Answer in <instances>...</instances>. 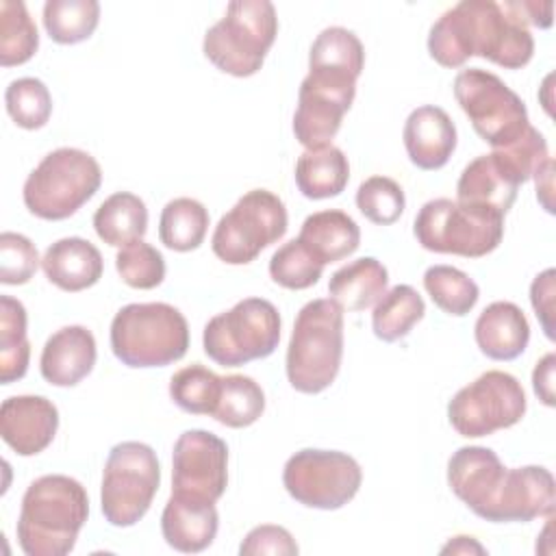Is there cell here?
<instances>
[{
  "instance_id": "8992f818",
  "label": "cell",
  "mask_w": 556,
  "mask_h": 556,
  "mask_svg": "<svg viewBox=\"0 0 556 556\" xmlns=\"http://www.w3.org/2000/svg\"><path fill=\"white\" fill-rule=\"evenodd\" d=\"M102 182L98 161L78 148H56L28 174L22 198L26 208L48 222H61L89 202Z\"/></svg>"
},
{
  "instance_id": "484cf974",
  "label": "cell",
  "mask_w": 556,
  "mask_h": 556,
  "mask_svg": "<svg viewBox=\"0 0 556 556\" xmlns=\"http://www.w3.org/2000/svg\"><path fill=\"white\" fill-rule=\"evenodd\" d=\"M389 271L374 258L363 256L343 267H339L328 282L330 300L339 304L341 311L356 313L374 306L387 291Z\"/></svg>"
},
{
  "instance_id": "cb8c5ba5",
  "label": "cell",
  "mask_w": 556,
  "mask_h": 556,
  "mask_svg": "<svg viewBox=\"0 0 556 556\" xmlns=\"http://www.w3.org/2000/svg\"><path fill=\"white\" fill-rule=\"evenodd\" d=\"M473 337L480 352L493 361H513L530 341V324L515 302L497 300L476 319Z\"/></svg>"
},
{
  "instance_id": "7bdbcfd3",
  "label": "cell",
  "mask_w": 556,
  "mask_h": 556,
  "mask_svg": "<svg viewBox=\"0 0 556 556\" xmlns=\"http://www.w3.org/2000/svg\"><path fill=\"white\" fill-rule=\"evenodd\" d=\"M298 552H300V547H298L295 539L291 536V532L282 526H271V523L252 528L239 545L241 556H258V554L261 556L263 554L293 556Z\"/></svg>"
},
{
  "instance_id": "7c38bea8",
  "label": "cell",
  "mask_w": 556,
  "mask_h": 556,
  "mask_svg": "<svg viewBox=\"0 0 556 556\" xmlns=\"http://www.w3.org/2000/svg\"><path fill=\"white\" fill-rule=\"evenodd\" d=\"M526 406L521 382L508 371L489 369L456 391L447 404V419L460 437L478 439L519 424Z\"/></svg>"
},
{
  "instance_id": "ee69618b",
  "label": "cell",
  "mask_w": 556,
  "mask_h": 556,
  "mask_svg": "<svg viewBox=\"0 0 556 556\" xmlns=\"http://www.w3.org/2000/svg\"><path fill=\"white\" fill-rule=\"evenodd\" d=\"M554 276L556 271L549 267L543 274H539L530 285L532 308L549 341H554Z\"/></svg>"
},
{
  "instance_id": "f35d334b",
  "label": "cell",
  "mask_w": 556,
  "mask_h": 556,
  "mask_svg": "<svg viewBox=\"0 0 556 556\" xmlns=\"http://www.w3.org/2000/svg\"><path fill=\"white\" fill-rule=\"evenodd\" d=\"M321 271L324 265L298 239L282 243L269 258V276L285 289H308L317 285Z\"/></svg>"
},
{
  "instance_id": "e575fe53",
  "label": "cell",
  "mask_w": 556,
  "mask_h": 556,
  "mask_svg": "<svg viewBox=\"0 0 556 556\" xmlns=\"http://www.w3.org/2000/svg\"><path fill=\"white\" fill-rule=\"evenodd\" d=\"M39 48V33L22 0L0 2V65L13 67L30 61Z\"/></svg>"
},
{
  "instance_id": "7402d4cb",
  "label": "cell",
  "mask_w": 556,
  "mask_h": 556,
  "mask_svg": "<svg viewBox=\"0 0 556 556\" xmlns=\"http://www.w3.org/2000/svg\"><path fill=\"white\" fill-rule=\"evenodd\" d=\"M219 528L215 502L172 493L161 513V532L169 547L182 554L206 549Z\"/></svg>"
},
{
  "instance_id": "9c48e42d",
  "label": "cell",
  "mask_w": 556,
  "mask_h": 556,
  "mask_svg": "<svg viewBox=\"0 0 556 556\" xmlns=\"http://www.w3.org/2000/svg\"><path fill=\"white\" fill-rule=\"evenodd\" d=\"M161 484L156 452L141 441H122L111 447L102 486L100 506L104 519L115 528L135 526L148 510Z\"/></svg>"
},
{
  "instance_id": "f1b7e54d",
  "label": "cell",
  "mask_w": 556,
  "mask_h": 556,
  "mask_svg": "<svg viewBox=\"0 0 556 556\" xmlns=\"http://www.w3.org/2000/svg\"><path fill=\"white\" fill-rule=\"evenodd\" d=\"M424 313L426 304L417 289H413L410 285H395L393 289L384 291V295L374 304V334L384 343L404 339L413 330V326L424 319Z\"/></svg>"
},
{
  "instance_id": "277c9868",
  "label": "cell",
  "mask_w": 556,
  "mask_h": 556,
  "mask_svg": "<svg viewBox=\"0 0 556 556\" xmlns=\"http://www.w3.org/2000/svg\"><path fill=\"white\" fill-rule=\"evenodd\" d=\"M189 348L185 315L165 302L126 304L111 321V350L126 367H165Z\"/></svg>"
},
{
  "instance_id": "3957f363",
  "label": "cell",
  "mask_w": 556,
  "mask_h": 556,
  "mask_svg": "<svg viewBox=\"0 0 556 556\" xmlns=\"http://www.w3.org/2000/svg\"><path fill=\"white\" fill-rule=\"evenodd\" d=\"M343 311L330 298L306 302L287 348V380L300 393L326 391L341 367Z\"/></svg>"
},
{
  "instance_id": "836d02e7",
  "label": "cell",
  "mask_w": 556,
  "mask_h": 556,
  "mask_svg": "<svg viewBox=\"0 0 556 556\" xmlns=\"http://www.w3.org/2000/svg\"><path fill=\"white\" fill-rule=\"evenodd\" d=\"M265 410V393L261 384L243 374L222 376V391L213 419L228 428H248Z\"/></svg>"
},
{
  "instance_id": "b9f144b4",
  "label": "cell",
  "mask_w": 556,
  "mask_h": 556,
  "mask_svg": "<svg viewBox=\"0 0 556 556\" xmlns=\"http://www.w3.org/2000/svg\"><path fill=\"white\" fill-rule=\"evenodd\" d=\"M39 267V254L35 243L20 235L4 230L0 235V282L26 285Z\"/></svg>"
},
{
  "instance_id": "ffe728a7",
  "label": "cell",
  "mask_w": 556,
  "mask_h": 556,
  "mask_svg": "<svg viewBox=\"0 0 556 556\" xmlns=\"http://www.w3.org/2000/svg\"><path fill=\"white\" fill-rule=\"evenodd\" d=\"M504 471L506 467L491 447L465 445L447 460V484L467 508L480 515L500 486Z\"/></svg>"
},
{
  "instance_id": "7dc6e473",
  "label": "cell",
  "mask_w": 556,
  "mask_h": 556,
  "mask_svg": "<svg viewBox=\"0 0 556 556\" xmlns=\"http://www.w3.org/2000/svg\"><path fill=\"white\" fill-rule=\"evenodd\" d=\"M441 554H486V549L473 536L458 534L441 547Z\"/></svg>"
},
{
  "instance_id": "60d3db41",
  "label": "cell",
  "mask_w": 556,
  "mask_h": 556,
  "mask_svg": "<svg viewBox=\"0 0 556 556\" xmlns=\"http://www.w3.org/2000/svg\"><path fill=\"white\" fill-rule=\"evenodd\" d=\"M115 269L128 287L154 289L165 278V258L154 245L137 239L117 252Z\"/></svg>"
},
{
  "instance_id": "30bf717a",
  "label": "cell",
  "mask_w": 556,
  "mask_h": 556,
  "mask_svg": "<svg viewBox=\"0 0 556 556\" xmlns=\"http://www.w3.org/2000/svg\"><path fill=\"white\" fill-rule=\"evenodd\" d=\"M454 98L482 141L506 148L530 126L526 102L493 72L469 67L454 78Z\"/></svg>"
},
{
  "instance_id": "e0dca14e",
  "label": "cell",
  "mask_w": 556,
  "mask_h": 556,
  "mask_svg": "<svg viewBox=\"0 0 556 556\" xmlns=\"http://www.w3.org/2000/svg\"><path fill=\"white\" fill-rule=\"evenodd\" d=\"M59 430V410L43 395H11L0 406L2 441L20 456L43 452Z\"/></svg>"
},
{
  "instance_id": "74e56055",
  "label": "cell",
  "mask_w": 556,
  "mask_h": 556,
  "mask_svg": "<svg viewBox=\"0 0 556 556\" xmlns=\"http://www.w3.org/2000/svg\"><path fill=\"white\" fill-rule=\"evenodd\" d=\"M9 117L26 130H37L48 124L52 115V96L48 87L33 76L15 78L4 91Z\"/></svg>"
},
{
  "instance_id": "d4e9b609",
  "label": "cell",
  "mask_w": 556,
  "mask_h": 556,
  "mask_svg": "<svg viewBox=\"0 0 556 556\" xmlns=\"http://www.w3.org/2000/svg\"><path fill=\"white\" fill-rule=\"evenodd\" d=\"M298 241L321 263H334L356 252L361 243V228L356 222L339 211H317L302 222Z\"/></svg>"
},
{
  "instance_id": "c3c4849f",
  "label": "cell",
  "mask_w": 556,
  "mask_h": 556,
  "mask_svg": "<svg viewBox=\"0 0 556 556\" xmlns=\"http://www.w3.org/2000/svg\"><path fill=\"white\" fill-rule=\"evenodd\" d=\"M552 172H554V161H549L547 163V167H545V172H543V180L545 182H541V180H536V198L541 200V204H543V208L547 211V213H554V208H552V200H549V195H552Z\"/></svg>"
},
{
  "instance_id": "d6986e66",
  "label": "cell",
  "mask_w": 556,
  "mask_h": 556,
  "mask_svg": "<svg viewBox=\"0 0 556 556\" xmlns=\"http://www.w3.org/2000/svg\"><path fill=\"white\" fill-rule=\"evenodd\" d=\"M410 163L419 169H441L456 150V126L452 117L434 104L410 111L402 130Z\"/></svg>"
},
{
  "instance_id": "ac0fdd59",
  "label": "cell",
  "mask_w": 556,
  "mask_h": 556,
  "mask_svg": "<svg viewBox=\"0 0 556 556\" xmlns=\"http://www.w3.org/2000/svg\"><path fill=\"white\" fill-rule=\"evenodd\" d=\"M521 180L506 159L493 150L476 156L456 182V200L506 215L517 200Z\"/></svg>"
},
{
  "instance_id": "7a4b0ae2",
  "label": "cell",
  "mask_w": 556,
  "mask_h": 556,
  "mask_svg": "<svg viewBox=\"0 0 556 556\" xmlns=\"http://www.w3.org/2000/svg\"><path fill=\"white\" fill-rule=\"evenodd\" d=\"M89 517L85 486L63 473H48L28 484L17 517V543L26 556H65L74 549Z\"/></svg>"
},
{
  "instance_id": "d590c367",
  "label": "cell",
  "mask_w": 556,
  "mask_h": 556,
  "mask_svg": "<svg viewBox=\"0 0 556 556\" xmlns=\"http://www.w3.org/2000/svg\"><path fill=\"white\" fill-rule=\"evenodd\" d=\"M219 391L222 376L200 363L178 369L169 380V397L180 410L191 415H213Z\"/></svg>"
},
{
  "instance_id": "f546056e",
  "label": "cell",
  "mask_w": 556,
  "mask_h": 556,
  "mask_svg": "<svg viewBox=\"0 0 556 556\" xmlns=\"http://www.w3.org/2000/svg\"><path fill=\"white\" fill-rule=\"evenodd\" d=\"M208 230V211L193 198L169 200L159 219V239L174 252H191L202 245Z\"/></svg>"
},
{
  "instance_id": "d6a6232c",
  "label": "cell",
  "mask_w": 556,
  "mask_h": 556,
  "mask_svg": "<svg viewBox=\"0 0 556 556\" xmlns=\"http://www.w3.org/2000/svg\"><path fill=\"white\" fill-rule=\"evenodd\" d=\"M100 22L96 0H48L43 4V28L61 46H74L93 35Z\"/></svg>"
},
{
  "instance_id": "5bb4252c",
  "label": "cell",
  "mask_w": 556,
  "mask_h": 556,
  "mask_svg": "<svg viewBox=\"0 0 556 556\" xmlns=\"http://www.w3.org/2000/svg\"><path fill=\"white\" fill-rule=\"evenodd\" d=\"M356 96V80L330 72H308L300 85L293 135L306 148L330 146Z\"/></svg>"
},
{
  "instance_id": "2e32d148",
  "label": "cell",
  "mask_w": 556,
  "mask_h": 556,
  "mask_svg": "<svg viewBox=\"0 0 556 556\" xmlns=\"http://www.w3.org/2000/svg\"><path fill=\"white\" fill-rule=\"evenodd\" d=\"M554 506L556 486L552 471L541 465H526L504 471L500 486L478 517L491 523H526L554 515Z\"/></svg>"
},
{
  "instance_id": "6da1fadb",
  "label": "cell",
  "mask_w": 556,
  "mask_h": 556,
  "mask_svg": "<svg viewBox=\"0 0 556 556\" xmlns=\"http://www.w3.org/2000/svg\"><path fill=\"white\" fill-rule=\"evenodd\" d=\"M428 52L443 67L482 56L506 70H521L534 54V39L521 2L460 0L430 28Z\"/></svg>"
},
{
  "instance_id": "8d00e7d4",
  "label": "cell",
  "mask_w": 556,
  "mask_h": 556,
  "mask_svg": "<svg viewBox=\"0 0 556 556\" xmlns=\"http://www.w3.org/2000/svg\"><path fill=\"white\" fill-rule=\"evenodd\" d=\"M424 287L432 302L447 315L463 317L467 315L478 298V285L458 267L452 265H432L424 274Z\"/></svg>"
},
{
  "instance_id": "5b68a950",
  "label": "cell",
  "mask_w": 556,
  "mask_h": 556,
  "mask_svg": "<svg viewBox=\"0 0 556 556\" xmlns=\"http://www.w3.org/2000/svg\"><path fill=\"white\" fill-rule=\"evenodd\" d=\"M276 35L278 17L269 0H235L206 30L202 50L224 74L245 78L263 67Z\"/></svg>"
},
{
  "instance_id": "bcb514c9",
  "label": "cell",
  "mask_w": 556,
  "mask_h": 556,
  "mask_svg": "<svg viewBox=\"0 0 556 556\" xmlns=\"http://www.w3.org/2000/svg\"><path fill=\"white\" fill-rule=\"evenodd\" d=\"M521 7H523V13L528 17V24L539 26V28H549L552 26V11H554L552 2L521 0Z\"/></svg>"
},
{
  "instance_id": "4fadbf2b",
  "label": "cell",
  "mask_w": 556,
  "mask_h": 556,
  "mask_svg": "<svg viewBox=\"0 0 556 556\" xmlns=\"http://www.w3.org/2000/svg\"><path fill=\"white\" fill-rule=\"evenodd\" d=\"M361 482V465L337 450H300L282 469L287 493L302 506L319 510H337L352 502Z\"/></svg>"
},
{
  "instance_id": "83f0119b",
  "label": "cell",
  "mask_w": 556,
  "mask_h": 556,
  "mask_svg": "<svg viewBox=\"0 0 556 556\" xmlns=\"http://www.w3.org/2000/svg\"><path fill=\"white\" fill-rule=\"evenodd\" d=\"M93 228L104 243L124 248L141 239L148 230L146 202L130 191H117L96 208Z\"/></svg>"
},
{
  "instance_id": "ab89813d",
  "label": "cell",
  "mask_w": 556,
  "mask_h": 556,
  "mask_svg": "<svg viewBox=\"0 0 556 556\" xmlns=\"http://www.w3.org/2000/svg\"><path fill=\"white\" fill-rule=\"evenodd\" d=\"M356 206L371 224L389 226L404 213V189L389 176H371L361 182L356 191Z\"/></svg>"
},
{
  "instance_id": "44dd1931",
  "label": "cell",
  "mask_w": 556,
  "mask_h": 556,
  "mask_svg": "<svg viewBox=\"0 0 556 556\" xmlns=\"http://www.w3.org/2000/svg\"><path fill=\"white\" fill-rule=\"evenodd\" d=\"M96 339L85 326H63L48 337L39 369L46 382L54 387H74L87 378L96 365Z\"/></svg>"
},
{
  "instance_id": "4dcf8cb0",
  "label": "cell",
  "mask_w": 556,
  "mask_h": 556,
  "mask_svg": "<svg viewBox=\"0 0 556 556\" xmlns=\"http://www.w3.org/2000/svg\"><path fill=\"white\" fill-rule=\"evenodd\" d=\"M30 343L26 339V308L11 295H0V382L26 376Z\"/></svg>"
},
{
  "instance_id": "52a82bcc",
  "label": "cell",
  "mask_w": 556,
  "mask_h": 556,
  "mask_svg": "<svg viewBox=\"0 0 556 556\" xmlns=\"http://www.w3.org/2000/svg\"><path fill=\"white\" fill-rule=\"evenodd\" d=\"M417 243L428 252L480 258L504 237V215L450 198L426 202L413 224Z\"/></svg>"
},
{
  "instance_id": "8fae6325",
  "label": "cell",
  "mask_w": 556,
  "mask_h": 556,
  "mask_svg": "<svg viewBox=\"0 0 556 556\" xmlns=\"http://www.w3.org/2000/svg\"><path fill=\"white\" fill-rule=\"evenodd\" d=\"M287 224L285 202L267 189H252L219 217L211 237L213 254L228 265H248L285 237Z\"/></svg>"
},
{
  "instance_id": "ba28073f",
  "label": "cell",
  "mask_w": 556,
  "mask_h": 556,
  "mask_svg": "<svg viewBox=\"0 0 556 556\" xmlns=\"http://www.w3.org/2000/svg\"><path fill=\"white\" fill-rule=\"evenodd\" d=\"M280 341V313L265 298H245L204 326V354L222 367L267 358Z\"/></svg>"
},
{
  "instance_id": "4316f807",
  "label": "cell",
  "mask_w": 556,
  "mask_h": 556,
  "mask_svg": "<svg viewBox=\"0 0 556 556\" xmlns=\"http://www.w3.org/2000/svg\"><path fill=\"white\" fill-rule=\"evenodd\" d=\"M350 180V163L341 148L324 146L304 150L295 163V185L308 200L339 195Z\"/></svg>"
},
{
  "instance_id": "603a6c76",
  "label": "cell",
  "mask_w": 556,
  "mask_h": 556,
  "mask_svg": "<svg viewBox=\"0 0 556 556\" xmlns=\"http://www.w3.org/2000/svg\"><path fill=\"white\" fill-rule=\"evenodd\" d=\"M46 278L61 291L76 293L93 287L104 271L100 250L83 237H65L48 245L41 258Z\"/></svg>"
},
{
  "instance_id": "9a60e30c",
  "label": "cell",
  "mask_w": 556,
  "mask_h": 556,
  "mask_svg": "<svg viewBox=\"0 0 556 556\" xmlns=\"http://www.w3.org/2000/svg\"><path fill=\"white\" fill-rule=\"evenodd\" d=\"M228 484V445L208 430H185L172 452V493L217 502Z\"/></svg>"
},
{
  "instance_id": "1f68e13d",
  "label": "cell",
  "mask_w": 556,
  "mask_h": 556,
  "mask_svg": "<svg viewBox=\"0 0 556 556\" xmlns=\"http://www.w3.org/2000/svg\"><path fill=\"white\" fill-rule=\"evenodd\" d=\"M363 67L365 48L352 30L343 26H330L315 37L308 52V70H324L358 78Z\"/></svg>"
},
{
  "instance_id": "f6af8a7d",
  "label": "cell",
  "mask_w": 556,
  "mask_h": 556,
  "mask_svg": "<svg viewBox=\"0 0 556 556\" xmlns=\"http://www.w3.org/2000/svg\"><path fill=\"white\" fill-rule=\"evenodd\" d=\"M554 367L556 356L554 352H547L532 371V389L545 406H554Z\"/></svg>"
}]
</instances>
